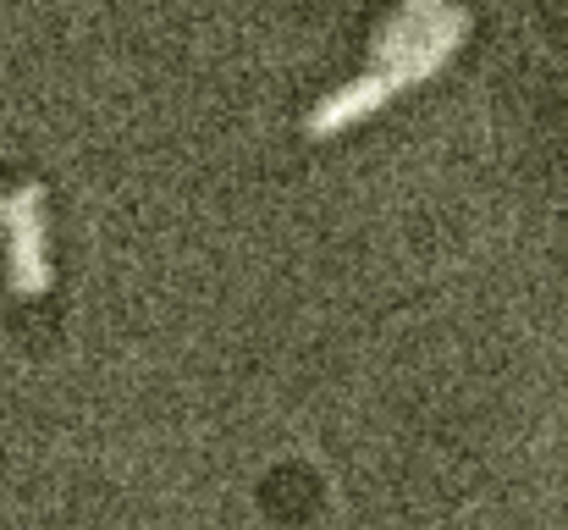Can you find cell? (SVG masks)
<instances>
[{"instance_id": "obj_1", "label": "cell", "mask_w": 568, "mask_h": 530, "mask_svg": "<svg viewBox=\"0 0 568 530\" xmlns=\"http://www.w3.org/2000/svg\"><path fill=\"white\" fill-rule=\"evenodd\" d=\"M6 221V277L17 299H39L50 288V254H44V188L22 182L0 199Z\"/></svg>"}, {"instance_id": "obj_2", "label": "cell", "mask_w": 568, "mask_h": 530, "mask_svg": "<svg viewBox=\"0 0 568 530\" xmlns=\"http://www.w3.org/2000/svg\"><path fill=\"white\" fill-rule=\"evenodd\" d=\"M464 33H469V17L458 11V6H447L414 44H408V56L403 61H392L386 72H392V83L403 89V83H425V78H436L447 61H453V50L464 44Z\"/></svg>"}, {"instance_id": "obj_3", "label": "cell", "mask_w": 568, "mask_h": 530, "mask_svg": "<svg viewBox=\"0 0 568 530\" xmlns=\"http://www.w3.org/2000/svg\"><path fill=\"white\" fill-rule=\"evenodd\" d=\"M392 94H397L392 72H371V78H359V83L326 94V100L310 111V139H337L343 128H354V122H365L371 111H381Z\"/></svg>"}, {"instance_id": "obj_4", "label": "cell", "mask_w": 568, "mask_h": 530, "mask_svg": "<svg viewBox=\"0 0 568 530\" xmlns=\"http://www.w3.org/2000/svg\"><path fill=\"white\" fill-rule=\"evenodd\" d=\"M442 11H447V0H403V6H397V17H392V22L376 33L371 61H376V67L403 61V56H408V44H414V39H419V33H425V28L442 17Z\"/></svg>"}]
</instances>
